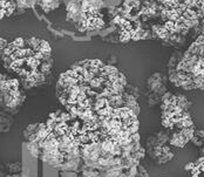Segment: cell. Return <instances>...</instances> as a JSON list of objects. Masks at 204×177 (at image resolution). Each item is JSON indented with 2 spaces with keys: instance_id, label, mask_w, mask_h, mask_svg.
Returning a JSON list of instances; mask_svg holds the SVG:
<instances>
[{
  "instance_id": "7c38bea8",
  "label": "cell",
  "mask_w": 204,
  "mask_h": 177,
  "mask_svg": "<svg viewBox=\"0 0 204 177\" xmlns=\"http://www.w3.org/2000/svg\"><path fill=\"white\" fill-rule=\"evenodd\" d=\"M195 135L198 136V137L204 142V130H196V131H195Z\"/></svg>"
},
{
  "instance_id": "9a60e30c",
  "label": "cell",
  "mask_w": 204,
  "mask_h": 177,
  "mask_svg": "<svg viewBox=\"0 0 204 177\" xmlns=\"http://www.w3.org/2000/svg\"><path fill=\"white\" fill-rule=\"evenodd\" d=\"M5 45L8 46V45H7V41H5V39H1V51L5 49Z\"/></svg>"
},
{
  "instance_id": "2e32d148",
  "label": "cell",
  "mask_w": 204,
  "mask_h": 177,
  "mask_svg": "<svg viewBox=\"0 0 204 177\" xmlns=\"http://www.w3.org/2000/svg\"><path fill=\"white\" fill-rule=\"evenodd\" d=\"M18 3H19L20 5H25V4L27 3V0H18Z\"/></svg>"
},
{
  "instance_id": "52a82bcc",
  "label": "cell",
  "mask_w": 204,
  "mask_h": 177,
  "mask_svg": "<svg viewBox=\"0 0 204 177\" xmlns=\"http://www.w3.org/2000/svg\"><path fill=\"white\" fill-rule=\"evenodd\" d=\"M119 39H120L121 42H127V41L132 40V33L130 32H127V31H122Z\"/></svg>"
},
{
  "instance_id": "6da1fadb",
  "label": "cell",
  "mask_w": 204,
  "mask_h": 177,
  "mask_svg": "<svg viewBox=\"0 0 204 177\" xmlns=\"http://www.w3.org/2000/svg\"><path fill=\"white\" fill-rule=\"evenodd\" d=\"M23 175L24 177H38V158L32 156L23 144Z\"/></svg>"
},
{
  "instance_id": "4fadbf2b",
  "label": "cell",
  "mask_w": 204,
  "mask_h": 177,
  "mask_svg": "<svg viewBox=\"0 0 204 177\" xmlns=\"http://www.w3.org/2000/svg\"><path fill=\"white\" fill-rule=\"evenodd\" d=\"M140 134L139 133H135V134H132V140L133 142H140Z\"/></svg>"
},
{
  "instance_id": "e0dca14e",
  "label": "cell",
  "mask_w": 204,
  "mask_h": 177,
  "mask_svg": "<svg viewBox=\"0 0 204 177\" xmlns=\"http://www.w3.org/2000/svg\"><path fill=\"white\" fill-rule=\"evenodd\" d=\"M200 152H202V154H203V155H204V145H203V147H202V149H200Z\"/></svg>"
},
{
  "instance_id": "9c48e42d",
  "label": "cell",
  "mask_w": 204,
  "mask_h": 177,
  "mask_svg": "<svg viewBox=\"0 0 204 177\" xmlns=\"http://www.w3.org/2000/svg\"><path fill=\"white\" fill-rule=\"evenodd\" d=\"M17 48H24L25 47V40L23 38H17L13 42H12Z\"/></svg>"
},
{
  "instance_id": "3957f363",
  "label": "cell",
  "mask_w": 204,
  "mask_h": 177,
  "mask_svg": "<svg viewBox=\"0 0 204 177\" xmlns=\"http://www.w3.org/2000/svg\"><path fill=\"white\" fill-rule=\"evenodd\" d=\"M42 177H59V171L56 168L52 166V165H48L46 163H44V166H42Z\"/></svg>"
},
{
  "instance_id": "5b68a950",
  "label": "cell",
  "mask_w": 204,
  "mask_h": 177,
  "mask_svg": "<svg viewBox=\"0 0 204 177\" xmlns=\"http://www.w3.org/2000/svg\"><path fill=\"white\" fill-rule=\"evenodd\" d=\"M7 170L10 173H17L23 171V165L20 163H8L7 164Z\"/></svg>"
},
{
  "instance_id": "ba28073f",
  "label": "cell",
  "mask_w": 204,
  "mask_h": 177,
  "mask_svg": "<svg viewBox=\"0 0 204 177\" xmlns=\"http://www.w3.org/2000/svg\"><path fill=\"white\" fill-rule=\"evenodd\" d=\"M136 177H149V173L142 165H139L137 166V175H136Z\"/></svg>"
},
{
  "instance_id": "8fae6325",
  "label": "cell",
  "mask_w": 204,
  "mask_h": 177,
  "mask_svg": "<svg viewBox=\"0 0 204 177\" xmlns=\"http://www.w3.org/2000/svg\"><path fill=\"white\" fill-rule=\"evenodd\" d=\"M61 177H79L75 171H61Z\"/></svg>"
},
{
  "instance_id": "7a4b0ae2",
  "label": "cell",
  "mask_w": 204,
  "mask_h": 177,
  "mask_svg": "<svg viewBox=\"0 0 204 177\" xmlns=\"http://www.w3.org/2000/svg\"><path fill=\"white\" fill-rule=\"evenodd\" d=\"M188 142H189V140L185 138V137L181 134V131L174 133V134L171 135L170 140H169V143H170L171 145H174V147H177V148H183Z\"/></svg>"
},
{
  "instance_id": "30bf717a",
  "label": "cell",
  "mask_w": 204,
  "mask_h": 177,
  "mask_svg": "<svg viewBox=\"0 0 204 177\" xmlns=\"http://www.w3.org/2000/svg\"><path fill=\"white\" fill-rule=\"evenodd\" d=\"M190 172H191V177H199V175L202 173V171H200L199 166H198V165H196V164H195L193 169H192Z\"/></svg>"
},
{
  "instance_id": "277c9868",
  "label": "cell",
  "mask_w": 204,
  "mask_h": 177,
  "mask_svg": "<svg viewBox=\"0 0 204 177\" xmlns=\"http://www.w3.org/2000/svg\"><path fill=\"white\" fill-rule=\"evenodd\" d=\"M156 137H157V141H158V144L160 145H164L170 140L169 134H167L165 131H158L157 135H156Z\"/></svg>"
},
{
  "instance_id": "5bb4252c",
  "label": "cell",
  "mask_w": 204,
  "mask_h": 177,
  "mask_svg": "<svg viewBox=\"0 0 204 177\" xmlns=\"http://www.w3.org/2000/svg\"><path fill=\"white\" fill-rule=\"evenodd\" d=\"M193 166H195V163H192V162H191V163H188V164L184 166V169H185L186 171H191V170L193 169Z\"/></svg>"
},
{
  "instance_id": "8992f818",
  "label": "cell",
  "mask_w": 204,
  "mask_h": 177,
  "mask_svg": "<svg viewBox=\"0 0 204 177\" xmlns=\"http://www.w3.org/2000/svg\"><path fill=\"white\" fill-rule=\"evenodd\" d=\"M174 158V152H167V154H162L158 158H157V163L158 164H164V163H167V162H169V161H171Z\"/></svg>"
}]
</instances>
